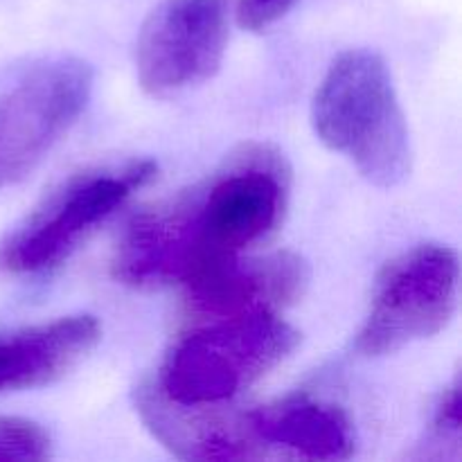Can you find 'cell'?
<instances>
[{"label": "cell", "mask_w": 462, "mask_h": 462, "mask_svg": "<svg viewBox=\"0 0 462 462\" xmlns=\"http://www.w3.org/2000/svg\"><path fill=\"white\" fill-rule=\"evenodd\" d=\"M291 197V167L271 144L248 143L203 183L131 219L113 257L117 282L185 287L269 242Z\"/></svg>", "instance_id": "cell-1"}, {"label": "cell", "mask_w": 462, "mask_h": 462, "mask_svg": "<svg viewBox=\"0 0 462 462\" xmlns=\"http://www.w3.org/2000/svg\"><path fill=\"white\" fill-rule=\"evenodd\" d=\"M320 143L355 165L368 183L397 188L413 165L409 125L386 61L373 50H346L311 102Z\"/></svg>", "instance_id": "cell-2"}, {"label": "cell", "mask_w": 462, "mask_h": 462, "mask_svg": "<svg viewBox=\"0 0 462 462\" xmlns=\"http://www.w3.org/2000/svg\"><path fill=\"white\" fill-rule=\"evenodd\" d=\"M156 379L162 397L192 409H215L242 395L300 346V332L278 311L188 320Z\"/></svg>", "instance_id": "cell-3"}, {"label": "cell", "mask_w": 462, "mask_h": 462, "mask_svg": "<svg viewBox=\"0 0 462 462\" xmlns=\"http://www.w3.org/2000/svg\"><path fill=\"white\" fill-rule=\"evenodd\" d=\"M93 68L70 54H43L0 70V189L21 183L88 106Z\"/></svg>", "instance_id": "cell-4"}, {"label": "cell", "mask_w": 462, "mask_h": 462, "mask_svg": "<svg viewBox=\"0 0 462 462\" xmlns=\"http://www.w3.org/2000/svg\"><path fill=\"white\" fill-rule=\"evenodd\" d=\"M158 176L153 161L81 171L43 199L0 239V271L43 273L61 264L106 217Z\"/></svg>", "instance_id": "cell-5"}, {"label": "cell", "mask_w": 462, "mask_h": 462, "mask_svg": "<svg viewBox=\"0 0 462 462\" xmlns=\"http://www.w3.org/2000/svg\"><path fill=\"white\" fill-rule=\"evenodd\" d=\"M458 287L460 260L451 246L429 242L393 257L374 280L356 355L377 359L440 334L458 310Z\"/></svg>", "instance_id": "cell-6"}, {"label": "cell", "mask_w": 462, "mask_h": 462, "mask_svg": "<svg viewBox=\"0 0 462 462\" xmlns=\"http://www.w3.org/2000/svg\"><path fill=\"white\" fill-rule=\"evenodd\" d=\"M226 0H161L144 18L135 43V75L152 97L203 84L228 48Z\"/></svg>", "instance_id": "cell-7"}, {"label": "cell", "mask_w": 462, "mask_h": 462, "mask_svg": "<svg viewBox=\"0 0 462 462\" xmlns=\"http://www.w3.org/2000/svg\"><path fill=\"white\" fill-rule=\"evenodd\" d=\"M310 269L293 253L235 257L185 284L188 320L280 311L302 298Z\"/></svg>", "instance_id": "cell-8"}, {"label": "cell", "mask_w": 462, "mask_h": 462, "mask_svg": "<svg viewBox=\"0 0 462 462\" xmlns=\"http://www.w3.org/2000/svg\"><path fill=\"white\" fill-rule=\"evenodd\" d=\"M102 338L90 314L0 332V393L50 386L75 370Z\"/></svg>", "instance_id": "cell-9"}, {"label": "cell", "mask_w": 462, "mask_h": 462, "mask_svg": "<svg viewBox=\"0 0 462 462\" xmlns=\"http://www.w3.org/2000/svg\"><path fill=\"white\" fill-rule=\"evenodd\" d=\"M135 411L144 427L165 449L185 460H251L264 458L244 418L203 413V409L180 406L158 393L152 382L135 388Z\"/></svg>", "instance_id": "cell-10"}, {"label": "cell", "mask_w": 462, "mask_h": 462, "mask_svg": "<svg viewBox=\"0 0 462 462\" xmlns=\"http://www.w3.org/2000/svg\"><path fill=\"white\" fill-rule=\"evenodd\" d=\"M262 447L311 460H347L356 451L355 424L341 406L311 395H289L246 413Z\"/></svg>", "instance_id": "cell-11"}, {"label": "cell", "mask_w": 462, "mask_h": 462, "mask_svg": "<svg viewBox=\"0 0 462 462\" xmlns=\"http://www.w3.org/2000/svg\"><path fill=\"white\" fill-rule=\"evenodd\" d=\"M52 458V440L41 424L0 415V460L43 462Z\"/></svg>", "instance_id": "cell-12"}, {"label": "cell", "mask_w": 462, "mask_h": 462, "mask_svg": "<svg viewBox=\"0 0 462 462\" xmlns=\"http://www.w3.org/2000/svg\"><path fill=\"white\" fill-rule=\"evenodd\" d=\"M298 0H237L235 3V18L237 25L246 32H266L271 25L282 21Z\"/></svg>", "instance_id": "cell-13"}, {"label": "cell", "mask_w": 462, "mask_h": 462, "mask_svg": "<svg viewBox=\"0 0 462 462\" xmlns=\"http://www.w3.org/2000/svg\"><path fill=\"white\" fill-rule=\"evenodd\" d=\"M431 442L433 445H460V383L456 379L436 406L431 422Z\"/></svg>", "instance_id": "cell-14"}]
</instances>
